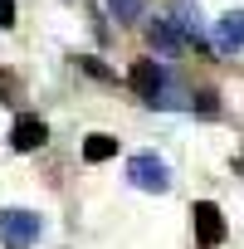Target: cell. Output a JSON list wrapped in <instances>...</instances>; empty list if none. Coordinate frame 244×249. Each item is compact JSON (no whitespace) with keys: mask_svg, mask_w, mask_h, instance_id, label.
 <instances>
[{"mask_svg":"<svg viewBox=\"0 0 244 249\" xmlns=\"http://www.w3.org/2000/svg\"><path fill=\"white\" fill-rule=\"evenodd\" d=\"M39 239V215L25 210V205H10V210H0V244L5 249H30Z\"/></svg>","mask_w":244,"mask_h":249,"instance_id":"cell-1","label":"cell"},{"mask_svg":"<svg viewBox=\"0 0 244 249\" xmlns=\"http://www.w3.org/2000/svg\"><path fill=\"white\" fill-rule=\"evenodd\" d=\"M127 181L137 186V191H166L171 186V171H166V161L157 157V152H137L132 161H127Z\"/></svg>","mask_w":244,"mask_h":249,"instance_id":"cell-2","label":"cell"},{"mask_svg":"<svg viewBox=\"0 0 244 249\" xmlns=\"http://www.w3.org/2000/svg\"><path fill=\"white\" fill-rule=\"evenodd\" d=\"M127 88L142 98V103H161V88H166V73L157 69V59H137L127 69Z\"/></svg>","mask_w":244,"mask_h":249,"instance_id":"cell-3","label":"cell"},{"mask_svg":"<svg viewBox=\"0 0 244 249\" xmlns=\"http://www.w3.org/2000/svg\"><path fill=\"white\" fill-rule=\"evenodd\" d=\"M195 234H200V244L205 249H215V244H225V215H220V205L215 200H195Z\"/></svg>","mask_w":244,"mask_h":249,"instance_id":"cell-4","label":"cell"},{"mask_svg":"<svg viewBox=\"0 0 244 249\" xmlns=\"http://www.w3.org/2000/svg\"><path fill=\"white\" fill-rule=\"evenodd\" d=\"M10 142H15V152H35V147H44V142H49V127H44V117H35V112L15 117V127H10Z\"/></svg>","mask_w":244,"mask_h":249,"instance_id":"cell-5","label":"cell"},{"mask_svg":"<svg viewBox=\"0 0 244 249\" xmlns=\"http://www.w3.org/2000/svg\"><path fill=\"white\" fill-rule=\"evenodd\" d=\"M215 49H220V54H229V49H244V10H229V15H220V25H215Z\"/></svg>","mask_w":244,"mask_h":249,"instance_id":"cell-6","label":"cell"},{"mask_svg":"<svg viewBox=\"0 0 244 249\" xmlns=\"http://www.w3.org/2000/svg\"><path fill=\"white\" fill-rule=\"evenodd\" d=\"M171 20H176L181 39H200V15H195V5H191V0H176V10H171Z\"/></svg>","mask_w":244,"mask_h":249,"instance_id":"cell-7","label":"cell"},{"mask_svg":"<svg viewBox=\"0 0 244 249\" xmlns=\"http://www.w3.org/2000/svg\"><path fill=\"white\" fill-rule=\"evenodd\" d=\"M107 157H117V137H107V132H93L88 142H83V161H107Z\"/></svg>","mask_w":244,"mask_h":249,"instance_id":"cell-8","label":"cell"},{"mask_svg":"<svg viewBox=\"0 0 244 249\" xmlns=\"http://www.w3.org/2000/svg\"><path fill=\"white\" fill-rule=\"evenodd\" d=\"M147 35H152V44H157V49H176V44H181V30H171L166 20H157Z\"/></svg>","mask_w":244,"mask_h":249,"instance_id":"cell-9","label":"cell"},{"mask_svg":"<svg viewBox=\"0 0 244 249\" xmlns=\"http://www.w3.org/2000/svg\"><path fill=\"white\" fill-rule=\"evenodd\" d=\"M107 10H112L117 20H137V15H142V0H107Z\"/></svg>","mask_w":244,"mask_h":249,"instance_id":"cell-10","label":"cell"},{"mask_svg":"<svg viewBox=\"0 0 244 249\" xmlns=\"http://www.w3.org/2000/svg\"><path fill=\"white\" fill-rule=\"evenodd\" d=\"M191 103H195V107H200L205 117H215V112H220V103H215V93H210V88H200V93H195Z\"/></svg>","mask_w":244,"mask_h":249,"instance_id":"cell-11","label":"cell"},{"mask_svg":"<svg viewBox=\"0 0 244 249\" xmlns=\"http://www.w3.org/2000/svg\"><path fill=\"white\" fill-rule=\"evenodd\" d=\"M15 25V0H0V30Z\"/></svg>","mask_w":244,"mask_h":249,"instance_id":"cell-12","label":"cell"}]
</instances>
